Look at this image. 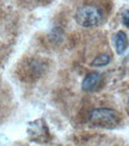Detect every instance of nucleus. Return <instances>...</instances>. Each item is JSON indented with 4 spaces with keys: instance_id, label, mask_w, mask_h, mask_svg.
I'll return each instance as SVG.
<instances>
[{
    "instance_id": "obj_1",
    "label": "nucleus",
    "mask_w": 129,
    "mask_h": 146,
    "mask_svg": "<svg viewBox=\"0 0 129 146\" xmlns=\"http://www.w3.org/2000/svg\"><path fill=\"white\" fill-rule=\"evenodd\" d=\"M103 17V9L96 4H85L79 6L74 15L75 22L84 28H93L99 25Z\"/></svg>"
},
{
    "instance_id": "obj_2",
    "label": "nucleus",
    "mask_w": 129,
    "mask_h": 146,
    "mask_svg": "<svg viewBox=\"0 0 129 146\" xmlns=\"http://www.w3.org/2000/svg\"><path fill=\"white\" fill-rule=\"evenodd\" d=\"M89 123L97 127H104V128H114L120 125V114L110 108H96L90 111Z\"/></svg>"
},
{
    "instance_id": "obj_3",
    "label": "nucleus",
    "mask_w": 129,
    "mask_h": 146,
    "mask_svg": "<svg viewBox=\"0 0 129 146\" xmlns=\"http://www.w3.org/2000/svg\"><path fill=\"white\" fill-rule=\"evenodd\" d=\"M102 84V74L98 72H90L85 76L81 83V89L86 92H92L99 89Z\"/></svg>"
},
{
    "instance_id": "obj_4",
    "label": "nucleus",
    "mask_w": 129,
    "mask_h": 146,
    "mask_svg": "<svg viewBox=\"0 0 129 146\" xmlns=\"http://www.w3.org/2000/svg\"><path fill=\"white\" fill-rule=\"evenodd\" d=\"M29 134L34 135V140H36V141L41 140L40 137H42L43 140H44V135H48V132H47V128H46V123L43 122L42 120H37L36 122L30 123Z\"/></svg>"
},
{
    "instance_id": "obj_5",
    "label": "nucleus",
    "mask_w": 129,
    "mask_h": 146,
    "mask_svg": "<svg viewBox=\"0 0 129 146\" xmlns=\"http://www.w3.org/2000/svg\"><path fill=\"white\" fill-rule=\"evenodd\" d=\"M114 42H115V48L117 54H123L127 48H128V36L124 31H118L115 35L114 37Z\"/></svg>"
},
{
    "instance_id": "obj_6",
    "label": "nucleus",
    "mask_w": 129,
    "mask_h": 146,
    "mask_svg": "<svg viewBox=\"0 0 129 146\" xmlns=\"http://www.w3.org/2000/svg\"><path fill=\"white\" fill-rule=\"evenodd\" d=\"M110 61H111V56L109 54H102V55H98L97 58L92 60L91 66H93V67H103V66H107Z\"/></svg>"
},
{
    "instance_id": "obj_7",
    "label": "nucleus",
    "mask_w": 129,
    "mask_h": 146,
    "mask_svg": "<svg viewBox=\"0 0 129 146\" xmlns=\"http://www.w3.org/2000/svg\"><path fill=\"white\" fill-rule=\"evenodd\" d=\"M122 23H123V25L129 28V9L127 10H123V12H122Z\"/></svg>"
},
{
    "instance_id": "obj_8",
    "label": "nucleus",
    "mask_w": 129,
    "mask_h": 146,
    "mask_svg": "<svg viewBox=\"0 0 129 146\" xmlns=\"http://www.w3.org/2000/svg\"><path fill=\"white\" fill-rule=\"evenodd\" d=\"M32 1H41V0H32Z\"/></svg>"
},
{
    "instance_id": "obj_9",
    "label": "nucleus",
    "mask_w": 129,
    "mask_h": 146,
    "mask_svg": "<svg viewBox=\"0 0 129 146\" xmlns=\"http://www.w3.org/2000/svg\"><path fill=\"white\" fill-rule=\"evenodd\" d=\"M128 107H129V98H128Z\"/></svg>"
}]
</instances>
